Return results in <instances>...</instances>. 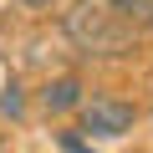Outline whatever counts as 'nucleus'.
I'll return each instance as SVG.
<instances>
[{
  "mask_svg": "<svg viewBox=\"0 0 153 153\" xmlns=\"http://www.w3.org/2000/svg\"><path fill=\"white\" fill-rule=\"evenodd\" d=\"M56 143H61V153H97L92 143H82L76 133H56Z\"/></svg>",
  "mask_w": 153,
  "mask_h": 153,
  "instance_id": "obj_6",
  "label": "nucleus"
},
{
  "mask_svg": "<svg viewBox=\"0 0 153 153\" xmlns=\"http://www.w3.org/2000/svg\"><path fill=\"white\" fill-rule=\"evenodd\" d=\"M123 26H153V0H112L107 5Z\"/></svg>",
  "mask_w": 153,
  "mask_h": 153,
  "instance_id": "obj_4",
  "label": "nucleus"
},
{
  "mask_svg": "<svg viewBox=\"0 0 153 153\" xmlns=\"http://www.w3.org/2000/svg\"><path fill=\"white\" fill-rule=\"evenodd\" d=\"M26 5H31V10H46V5H56V0H26Z\"/></svg>",
  "mask_w": 153,
  "mask_h": 153,
  "instance_id": "obj_7",
  "label": "nucleus"
},
{
  "mask_svg": "<svg viewBox=\"0 0 153 153\" xmlns=\"http://www.w3.org/2000/svg\"><path fill=\"white\" fill-rule=\"evenodd\" d=\"M87 97H82V76H51V82L41 87V107L51 112V117H61V112H76V107H82Z\"/></svg>",
  "mask_w": 153,
  "mask_h": 153,
  "instance_id": "obj_3",
  "label": "nucleus"
},
{
  "mask_svg": "<svg viewBox=\"0 0 153 153\" xmlns=\"http://www.w3.org/2000/svg\"><path fill=\"white\" fill-rule=\"evenodd\" d=\"M61 31H66V41L82 51V56H97V61H117V56H128V46H133V31H128L107 5H92V0L66 5Z\"/></svg>",
  "mask_w": 153,
  "mask_h": 153,
  "instance_id": "obj_1",
  "label": "nucleus"
},
{
  "mask_svg": "<svg viewBox=\"0 0 153 153\" xmlns=\"http://www.w3.org/2000/svg\"><path fill=\"white\" fill-rule=\"evenodd\" d=\"M76 112H82V133H92V138H123L138 123V107L123 102V97H92Z\"/></svg>",
  "mask_w": 153,
  "mask_h": 153,
  "instance_id": "obj_2",
  "label": "nucleus"
},
{
  "mask_svg": "<svg viewBox=\"0 0 153 153\" xmlns=\"http://www.w3.org/2000/svg\"><path fill=\"white\" fill-rule=\"evenodd\" d=\"M0 148H5V133H0Z\"/></svg>",
  "mask_w": 153,
  "mask_h": 153,
  "instance_id": "obj_8",
  "label": "nucleus"
},
{
  "mask_svg": "<svg viewBox=\"0 0 153 153\" xmlns=\"http://www.w3.org/2000/svg\"><path fill=\"white\" fill-rule=\"evenodd\" d=\"M0 112H5V117H26V97H21V82H10L5 92H0Z\"/></svg>",
  "mask_w": 153,
  "mask_h": 153,
  "instance_id": "obj_5",
  "label": "nucleus"
}]
</instances>
